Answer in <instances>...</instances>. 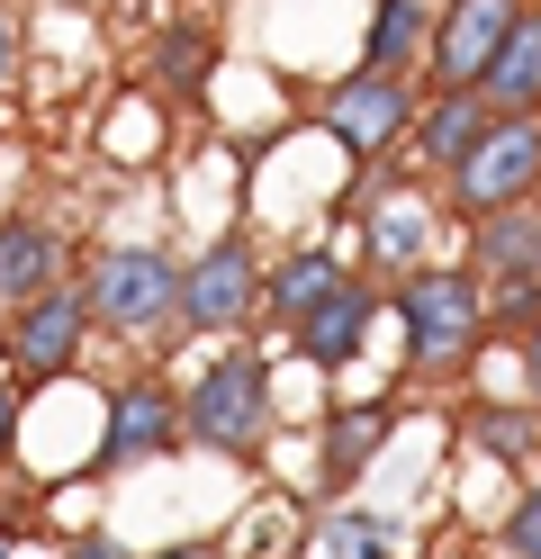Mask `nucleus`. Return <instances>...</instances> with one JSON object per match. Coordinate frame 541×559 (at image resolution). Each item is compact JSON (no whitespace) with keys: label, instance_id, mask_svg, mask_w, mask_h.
Wrapping results in <instances>:
<instances>
[{"label":"nucleus","instance_id":"f257e3e1","mask_svg":"<svg viewBox=\"0 0 541 559\" xmlns=\"http://www.w3.org/2000/svg\"><path fill=\"white\" fill-rule=\"evenodd\" d=\"M180 433L190 451H216V461H262L280 442V361L271 343H226L208 353L190 379H180Z\"/></svg>","mask_w":541,"mask_h":559},{"label":"nucleus","instance_id":"f03ea898","mask_svg":"<svg viewBox=\"0 0 541 559\" xmlns=\"http://www.w3.org/2000/svg\"><path fill=\"white\" fill-rule=\"evenodd\" d=\"M91 298V325L118 334L127 353H172L180 343V289H190V253L172 243H99V253L72 271Z\"/></svg>","mask_w":541,"mask_h":559},{"label":"nucleus","instance_id":"7ed1b4c3","mask_svg":"<svg viewBox=\"0 0 541 559\" xmlns=\"http://www.w3.org/2000/svg\"><path fill=\"white\" fill-rule=\"evenodd\" d=\"M397 334H407V379H460L487 353V280L469 262H424L397 280Z\"/></svg>","mask_w":541,"mask_h":559},{"label":"nucleus","instance_id":"20e7f679","mask_svg":"<svg viewBox=\"0 0 541 559\" xmlns=\"http://www.w3.org/2000/svg\"><path fill=\"white\" fill-rule=\"evenodd\" d=\"M172 451H190V433H180V389L144 361L99 397V433H91L82 478H136V469L172 461Z\"/></svg>","mask_w":541,"mask_h":559},{"label":"nucleus","instance_id":"39448f33","mask_svg":"<svg viewBox=\"0 0 541 559\" xmlns=\"http://www.w3.org/2000/svg\"><path fill=\"white\" fill-rule=\"evenodd\" d=\"M415 109H424L415 82H397V73H343L334 91L316 99V127H325V145H334L352 171H379L388 154H407Z\"/></svg>","mask_w":541,"mask_h":559},{"label":"nucleus","instance_id":"423d86ee","mask_svg":"<svg viewBox=\"0 0 541 559\" xmlns=\"http://www.w3.org/2000/svg\"><path fill=\"white\" fill-rule=\"evenodd\" d=\"M91 334H99V325H91L82 280H63V289L27 298L19 317H0V370H10L27 397H36V389H63V379L91 361Z\"/></svg>","mask_w":541,"mask_h":559},{"label":"nucleus","instance_id":"0eeeda50","mask_svg":"<svg viewBox=\"0 0 541 559\" xmlns=\"http://www.w3.org/2000/svg\"><path fill=\"white\" fill-rule=\"evenodd\" d=\"M262 243H252L244 226H226L208 243V253H190V289H180V334H252L262 325Z\"/></svg>","mask_w":541,"mask_h":559},{"label":"nucleus","instance_id":"6e6552de","mask_svg":"<svg viewBox=\"0 0 541 559\" xmlns=\"http://www.w3.org/2000/svg\"><path fill=\"white\" fill-rule=\"evenodd\" d=\"M524 199H541V118H496V127L479 135V154L443 181V207L479 226V217L524 207Z\"/></svg>","mask_w":541,"mask_h":559},{"label":"nucleus","instance_id":"1a4fd4ad","mask_svg":"<svg viewBox=\"0 0 541 559\" xmlns=\"http://www.w3.org/2000/svg\"><path fill=\"white\" fill-rule=\"evenodd\" d=\"M532 10V0H443L433 10V55H424V82L433 91H479L487 63L505 55V37H515V19Z\"/></svg>","mask_w":541,"mask_h":559},{"label":"nucleus","instance_id":"9d476101","mask_svg":"<svg viewBox=\"0 0 541 559\" xmlns=\"http://www.w3.org/2000/svg\"><path fill=\"white\" fill-rule=\"evenodd\" d=\"M371 325H379V280H361V271H343L334 289L316 298V317L289 334V353H298L316 379H343L361 353H371Z\"/></svg>","mask_w":541,"mask_h":559},{"label":"nucleus","instance_id":"9b49d317","mask_svg":"<svg viewBox=\"0 0 541 559\" xmlns=\"http://www.w3.org/2000/svg\"><path fill=\"white\" fill-rule=\"evenodd\" d=\"M388 425H397L388 397L379 406H325L316 415V478H307V497L316 506H343L352 487H361V469L388 451Z\"/></svg>","mask_w":541,"mask_h":559},{"label":"nucleus","instance_id":"f8f14e48","mask_svg":"<svg viewBox=\"0 0 541 559\" xmlns=\"http://www.w3.org/2000/svg\"><path fill=\"white\" fill-rule=\"evenodd\" d=\"M72 280V243L36 217V207H0V317H19L27 298H46Z\"/></svg>","mask_w":541,"mask_h":559},{"label":"nucleus","instance_id":"ddd939ff","mask_svg":"<svg viewBox=\"0 0 541 559\" xmlns=\"http://www.w3.org/2000/svg\"><path fill=\"white\" fill-rule=\"evenodd\" d=\"M496 127V109L479 91H424V109H415V135H407V163L433 171V181H451V171L479 154V135Z\"/></svg>","mask_w":541,"mask_h":559},{"label":"nucleus","instance_id":"4468645a","mask_svg":"<svg viewBox=\"0 0 541 559\" xmlns=\"http://www.w3.org/2000/svg\"><path fill=\"white\" fill-rule=\"evenodd\" d=\"M460 262L479 271L487 289H505V280H541V199L479 217V226H469V243H460Z\"/></svg>","mask_w":541,"mask_h":559},{"label":"nucleus","instance_id":"2eb2a0df","mask_svg":"<svg viewBox=\"0 0 541 559\" xmlns=\"http://www.w3.org/2000/svg\"><path fill=\"white\" fill-rule=\"evenodd\" d=\"M424 55H433V0H371V27H361V73L424 82Z\"/></svg>","mask_w":541,"mask_h":559},{"label":"nucleus","instance_id":"dca6fc26","mask_svg":"<svg viewBox=\"0 0 541 559\" xmlns=\"http://www.w3.org/2000/svg\"><path fill=\"white\" fill-rule=\"evenodd\" d=\"M343 280V262L325 253V243H289V253L262 271V325H280V334H298L307 317H316V298Z\"/></svg>","mask_w":541,"mask_h":559},{"label":"nucleus","instance_id":"f3484780","mask_svg":"<svg viewBox=\"0 0 541 559\" xmlns=\"http://www.w3.org/2000/svg\"><path fill=\"white\" fill-rule=\"evenodd\" d=\"M479 99H487L496 118H541V0L515 19V37H505V55L487 63Z\"/></svg>","mask_w":541,"mask_h":559},{"label":"nucleus","instance_id":"a211bd4d","mask_svg":"<svg viewBox=\"0 0 541 559\" xmlns=\"http://www.w3.org/2000/svg\"><path fill=\"white\" fill-rule=\"evenodd\" d=\"M208 73H216V27L208 19H163L154 27V55H144V82L172 91V99H190Z\"/></svg>","mask_w":541,"mask_h":559},{"label":"nucleus","instance_id":"6ab92c4d","mask_svg":"<svg viewBox=\"0 0 541 559\" xmlns=\"http://www.w3.org/2000/svg\"><path fill=\"white\" fill-rule=\"evenodd\" d=\"M407 533H397V514H371V506H325L316 523V559H397Z\"/></svg>","mask_w":541,"mask_h":559},{"label":"nucleus","instance_id":"aec40b11","mask_svg":"<svg viewBox=\"0 0 541 559\" xmlns=\"http://www.w3.org/2000/svg\"><path fill=\"white\" fill-rule=\"evenodd\" d=\"M388 199H397V190H388ZM352 207H371V262H379V271H424V207H415V199L379 207V190H361Z\"/></svg>","mask_w":541,"mask_h":559},{"label":"nucleus","instance_id":"412c9836","mask_svg":"<svg viewBox=\"0 0 541 559\" xmlns=\"http://www.w3.org/2000/svg\"><path fill=\"white\" fill-rule=\"evenodd\" d=\"M460 433L479 442L487 461H532V406H487L479 397V406L460 415Z\"/></svg>","mask_w":541,"mask_h":559},{"label":"nucleus","instance_id":"4be33fe9","mask_svg":"<svg viewBox=\"0 0 541 559\" xmlns=\"http://www.w3.org/2000/svg\"><path fill=\"white\" fill-rule=\"evenodd\" d=\"M496 559H541V478L515 487V506L496 514Z\"/></svg>","mask_w":541,"mask_h":559},{"label":"nucleus","instance_id":"5701e85b","mask_svg":"<svg viewBox=\"0 0 541 559\" xmlns=\"http://www.w3.org/2000/svg\"><path fill=\"white\" fill-rule=\"evenodd\" d=\"M19 82H27V19L0 0V99H10Z\"/></svg>","mask_w":541,"mask_h":559},{"label":"nucleus","instance_id":"b1692460","mask_svg":"<svg viewBox=\"0 0 541 559\" xmlns=\"http://www.w3.org/2000/svg\"><path fill=\"white\" fill-rule=\"evenodd\" d=\"M19 433H27V389H19L10 370H0V469L19 461Z\"/></svg>","mask_w":541,"mask_h":559},{"label":"nucleus","instance_id":"393cba45","mask_svg":"<svg viewBox=\"0 0 541 559\" xmlns=\"http://www.w3.org/2000/svg\"><path fill=\"white\" fill-rule=\"evenodd\" d=\"M63 559H144V550H127L118 533H108V523H82V533L63 542Z\"/></svg>","mask_w":541,"mask_h":559},{"label":"nucleus","instance_id":"a878e982","mask_svg":"<svg viewBox=\"0 0 541 559\" xmlns=\"http://www.w3.org/2000/svg\"><path fill=\"white\" fill-rule=\"evenodd\" d=\"M515 389H524V406H541V325L515 343Z\"/></svg>","mask_w":541,"mask_h":559},{"label":"nucleus","instance_id":"bb28decb","mask_svg":"<svg viewBox=\"0 0 541 559\" xmlns=\"http://www.w3.org/2000/svg\"><path fill=\"white\" fill-rule=\"evenodd\" d=\"M144 559H226V550H208V542H172V550H144Z\"/></svg>","mask_w":541,"mask_h":559},{"label":"nucleus","instance_id":"cd10ccee","mask_svg":"<svg viewBox=\"0 0 541 559\" xmlns=\"http://www.w3.org/2000/svg\"><path fill=\"white\" fill-rule=\"evenodd\" d=\"M0 559H19V550H10V542H0Z\"/></svg>","mask_w":541,"mask_h":559},{"label":"nucleus","instance_id":"c85d7f7f","mask_svg":"<svg viewBox=\"0 0 541 559\" xmlns=\"http://www.w3.org/2000/svg\"><path fill=\"white\" fill-rule=\"evenodd\" d=\"M433 10H443V0H433Z\"/></svg>","mask_w":541,"mask_h":559}]
</instances>
